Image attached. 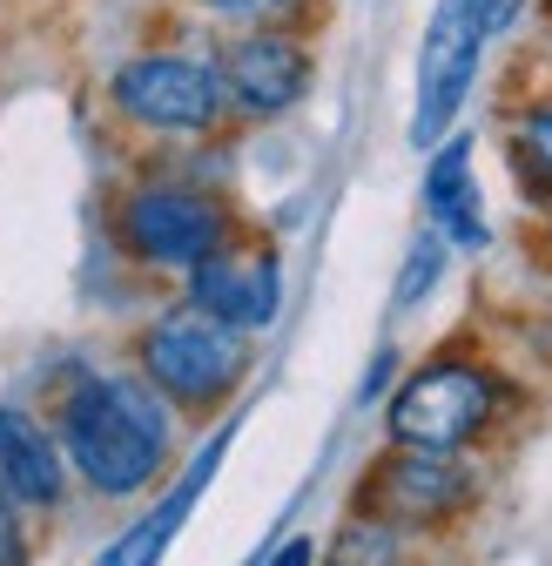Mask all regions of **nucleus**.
Segmentation results:
<instances>
[{
	"mask_svg": "<svg viewBox=\"0 0 552 566\" xmlns=\"http://www.w3.org/2000/svg\"><path fill=\"white\" fill-rule=\"evenodd\" d=\"M115 223H121L128 256H142L156 270H195L202 256H216L230 243L223 202L189 189V182H142V189H128Z\"/></svg>",
	"mask_w": 552,
	"mask_h": 566,
	"instance_id": "nucleus-6",
	"label": "nucleus"
},
{
	"mask_svg": "<svg viewBox=\"0 0 552 566\" xmlns=\"http://www.w3.org/2000/svg\"><path fill=\"white\" fill-rule=\"evenodd\" d=\"M323 566H397V533L378 526V520H351V526L337 533V546H330Z\"/></svg>",
	"mask_w": 552,
	"mask_h": 566,
	"instance_id": "nucleus-13",
	"label": "nucleus"
},
{
	"mask_svg": "<svg viewBox=\"0 0 552 566\" xmlns=\"http://www.w3.org/2000/svg\"><path fill=\"white\" fill-rule=\"evenodd\" d=\"M243 371H250V337L216 324V317H202L195 304H182L142 331V378L182 411L223 405L243 385Z\"/></svg>",
	"mask_w": 552,
	"mask_h": 566,
	"instance_id": "nucleus-2",
	"label": "nucleus"
},
{
	"mask_svg": "<svg viewBox=\"0 0 552 566\" xmlns=\"http://www.w3.org/2000/svg\"><path fill=\"white\" fill-rule=\"evenodd\" d=\"M478 14H486V34H506L526 14V0H478Z\"/></svg>",
	"mask_w": 552,
	"mask_h": 566,
	"instance_id": "nucleus-18",
	"label": "nucleus"
},
{
	"mask_svg": "<svg viewBox=\"0 0 552 566\" xmlns=\"http://www.w3.org/2000/svg\"><path fill=\"white\" fill-rule=\"evenodd\" d=\"M108 102L121 122L135 128H156V135H202L216 128L223 108V82L210 61H189V54H135L108 75Z\"/></svg>",
	"mask_w": 552,
	"mask_h": 566,
	"instance_id": "nucleus-4",
	"label": "nucleus"
},
{
	"mask_svg": "<svg viewBox=\"0 0 552 566\" xmlns=\"http://www.w3.org/2000/svg\"><path fill=\"white\" fill-rule=\"evenodd\" d=\"M216 459H223V439H216L210 452H202V459L189 465V479H182V485L169 492V500H162V506H156L149 520H135V526H128V533H121V539H115V546H108V553L95 559V566H162L169 539H176V533H182V520L195 513V500H202V485H210Z\"/></svg>",
	"mask_w": 552,
	"mask_h": 566,
	"instance_id": "nucleus-12",
	"label": "nucleus"
},
{
	"mask_svg": "<svg viewBox=\"0 0 552 566\" xmlns=\"http://www.w3.org/2000/svg\"><path fill=\"white\" fill-rule=\"evenodd\" d=\"M425 217L445 243L458 250H486V202H478V176H471V142L445 135L432 163H425Z\"/></svg>",
	"mask_w": 552,
	"mask_h": 566,
	"instance_id": "nucleus-11",
	"label": "nucleus"
},
{
	"mask_svg": "<svg viewBox=\"0 0 552 566\" xmlns=\"http://www.w3.org/2000/svg\"><path fill=\"white\" fill-rule=\"evenodd\" d=\"M486 14L478 0H438L425 41H418V108H411V149H438L452 135L471 82H478V54H486Z\"/></svg>",
	"mask_w": 552,
	"mask_h": 566,
	"instance_id": "nucleus-5",
	"label": "nucleus"
},
{
	"mask_svg": "<svg viewBox=\"0 0 552 566\" xmlns=\"http://www.w3.org/2000/svg\"><path fill=\"white\" fill-rule=\"evenodd\" d=\"M216 82H223V108L269 122V115H290L310 95V48L284 28H250L243 41L223 48L216 61Z\"/></svg>",
	"mask_w": 552,
	"mask_h": 566,
	"instance_id": "nucleus-8",
	"label": "nucleus"
},
{
	"mask_svg": "<svg viewBox=\"0 0 552 566\" xmlns=\"http://www.w3.org/2000/svg\"><path fill=\"white\" fill-rule=\"evenodd\" d=\"M512 149H519V169L552 189V102H539L512 122Z\"/></svg>",
	"mask_w": 552,
	"mask_h": 566,
	"instance_id": "nucleus-14",
	"label": "nucleus"
},
{
	"mask_svg": "<svg viewBox=\"0 0 552 566\" xmlns=\"http://www.w3.org/2000/svg\"><path fill=\"white\" fill-rule=\"evenodd\" d=\"M0 566H28V533H21V506L0 492Z\"/></svg>",
	"mask_w": 552,
	"mask_h": 566,
	"instance_id": "nucleus-17",
	"label": "nucleus"
},
{
	"mask_svg": "<svg viewBox=\"0 0 552 566\" xmlns=\"http://www.w3.org/2000/svg\"><path fill=\"white\" fill-rule=\"evenodd\" d=\"M195 8H210V14H223V21H250V28H297L317 0H195Z\"/></svg>",
	"mask_w": 552,
	"mask_h": 566,
	"instance_id": "nucleus-16",
	"label": "nucleus"
},
{
	"mask_svg": "<svg viewBox=\"0 0 552 566\" xmlns=\"http://www.w3.org/2000/svg\"><path fill=\"white\" fill-rule=\"evenodd\" d=\"M492 411H499V378L486 365L438 358L397 385L384 432L391 446H411V452H465L492 424Z\"/></svg>",
	"mask_w": 552,
	"mask_h": 566,
	"instance_id": "nucleus-3",
	"label": "nucleus"
},
{
	"mask_svg": "<svg viewBox=\"0 0 552 566\" xmlns=\"http://www.w3.org/2000/svg\"><path fill=\"white\" fill-rule=\"evenodd\" d=\"M310 559H317V539H304V533H297V539H284V553H276L269 566H310Z\"/></svg>",
	"mask_w": 552,
	"mask_h": 566,
	"instance_id": "nucleus-19",
	"label": "nucleus"
},
{
	"mask_svg": "<svg viewBox=\"0 0 552 566\" xmlns=\"http://www.w3.org/2000/svg\"><path fill=\"white\" fill-rule=\"evenodd\" d=\"M189 304L202 317L256 337V331L276 324V311H284V270H276L269 250H216V256H202L189 270Z\"/></svg>",
	"mask_w": 552,
	"mask_h": 566,
	"instance_id": "nucleus-9",
	"label": "nucleus"
},
{
	"mask_svg": "<svg viewBox=\"0 0 552 566\" xmlns=\"http://www.w3.org/2000/svg\"><path fill=\"white\" fill-rule=\"evenodd\" d=\"M54 446H61L67 465L82 472V485H95L102 500L149 492L156 472L169 465V398L149 378H135V371L82 378L61 398Z\"/></svg>",
	"mask_w": 552,
	"mask_h": 566,
	"instance_id": "nucleus-1",
	"label": "nucleus"
},
{
	"mask_svg": "<svg viewBox=\"0 0 552 566\" xmlns=\"http://www.w3.org/2000/svg\"><path fill=\"white\" fill-rule=\"evenodd\" d=\"M458 506H471V472L458 465V452H411L391 446L371 472H364V500L358 513L378 526H438Z\"/></svg>",
	"mask_w": 552,
	"mask_h": 566,
	"instance_id": "nucleus-7",
	"label": "nucleus"
},
{
	"mask_svg": "<svg viewBox=\"0 0 552 566\" xmlns=\"http://www.w3.org/2000/svg\"><path fill=\"white\" fill-rule=\"evenodd\" d=\"M438 276H445V237H418L411 256H404V276H397V311L425 304L438 291Z\"/></svg>",
	"mask_w": 552,
	"mask_h": 566,
	"instance_id": "nucleus-15",
	"label": "nucleus"
},
{
	"mask_svg": "<svg viewBox=\"0 0 552 566\" xmlns=\"http://www.w3.org/2000/svg\"><path fill=\"white\" fill-rule=\"evenodd\" d=\"M0 492L34 513L61 506V492H67V459H61L54 432L21 405H0Z\"/></svg>",
	"mask_w": 552,
	"mask_h": 566,
	"instance_id": "nucleus-10",
	"label": "nucleus"
}]
</instances>
